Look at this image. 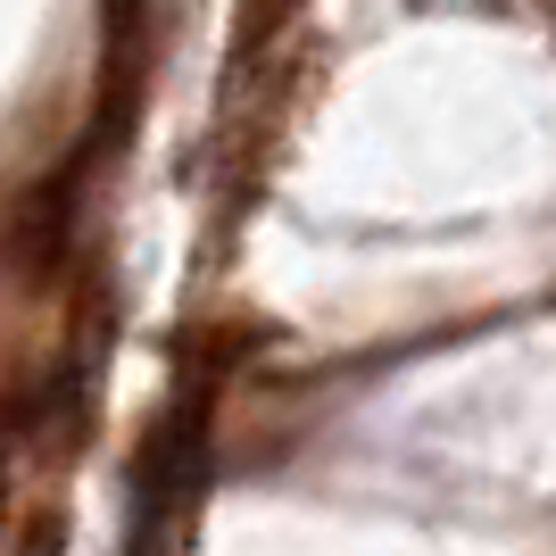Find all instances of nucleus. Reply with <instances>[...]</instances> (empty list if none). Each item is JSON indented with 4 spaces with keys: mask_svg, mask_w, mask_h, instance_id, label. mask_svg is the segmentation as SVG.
Instances as JSON below:
<instances>
[{
    "mask_svg": "<svg viewBox=\"0 0 556 556\" xmlns=\"http://www.w3.org/2000/svg\"><path fill=\"white\" fill-rule=\"evenodd\" d=\"M75 250V166L67 175H50L42 191H25L17 216H9V266H17L25 282L59 275V257Z\"/></svg>",
    "mask_w": 556,
    "mask_h": 556,
    "instance_id": "obj_1",
    "label": "nucleus"
},
{
    "mask_svg": "<svg viewBox=\"0 0 556 556\" xmlns=\"http://www.w3.org/2000/svg\"><path fill=\"white\" fill-rule=\"evenodd\" d=\"M291 9H300V0H250V17H241V42L257 50V42H266V34H275L282 17H291Z\"/></svg>",
    "mask_w": 556,
    "mask_h": 556,
    "instance_id": "obj_2",
    "label": "nucleus"
},
{
    "mask_svg": "<svg viewBox=\"0 0 556 556\" xmlns=\"http://www.w3.org/2000/svg\"><path fill=\"white\" fill-rule=\"evenodd\" d=\"M134 9H141V0H109V34H116V59H125V42H134Z\"/></svg>",
    "mask_w": 556,
    "mask_h": 556,
    "instance_id": "obj_3",
    "label": "nucleus"
},
{
    "mask_svg": "<svg viewBox=\"0 0 556 556\" xmlns=\"http://www.w3.org/2000/svg\"><path fill=\"white\" fill-rule=\"evenodd\" d=\"M0 498H9V457H0Z\"/></svg>",
    "mask_w": 556,
    "mask_h": 556,
    "instance_id": "obj_4",
    "label": "nucleus"
}]
</instances>
